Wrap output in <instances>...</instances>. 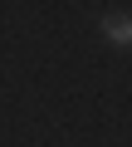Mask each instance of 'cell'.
<instances>
[{"label":"cell","mask_w":132,"mask_h":147,"mask_svg":"<svg viewBox=\"0 0 132 147\" xmlns=\"http://www.w3.org/2000/svg\"><path fill=\"white\" fill-rule=\"evenodd\" d=\"M103 34H108L117 49H132V15H108V20H103Z\"/></svg>","instance_id":"1"}]
</instances>
